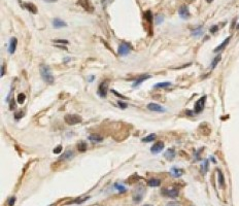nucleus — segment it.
<instances>
[{"label": "nucleus", "instance_id": "1", "mask_svg": "<svg viewBox=\"0 0 239 206\" xmlns=\"http://www.w3.org/2000/svg\"><path fill=\"white\" fill-rule=\"evenodd\" d=\"M39 70H40V75H41L42 79L45 81L47 83H53L55 81V77L53 76L52 71L49 69V66L45 65V64H41L39 66Z\"/></svg>", "mask_w": 239, "mask_h": 206}, {"label": "nucleus", "instance_id": "2", "mask_svg": "<svg viewBox=\"0 0 239 206\" xmlns=\"http://www.w3.org/2000/svg\"><path fill=\"white\" fill-rule=\"evenodd\" d=\"M64 120L66 124L71 126L81 123V117H79V115H66L64 117Z\"/></svg>", "mask_w": 239, "mask_h": 206}, {"label": "nucleus", "instance_id": "3", "mask_svg": "<svg viewBox=\"0 0 239 206\" xmlns=\"http://www.w3.org/2000/svg\"><path fill=\"white\" fill-rule=\"evenodd\" d=\"M108 85H109L108 81H102V83H100V86H99V88H98V92H97L100 97H106V96H107V92H108Z\"/></svg>", "mask_w": 239, "mask_h": 206}, {"label": "nucleus", "instance_id": "4", "mask_svg": "<svg viewBox=\"0 0 239 206\" xmlns=\"http://www.w3.org/2000/svg\"><path fill=\"white\" fill-rule=\"evenodd\" d=\"M205 100H206V96H203L197 102L195 103V107H194V112L195 113H200L201 111L204 109L205 106Z\"/></svg>", "mask_w": 239, "mask_h": 206}, {"label": "nucleus", "instance_id": "5", "mask_svg": "<svg viewBox=\"0 0 239 206\" xmlns=\"http://www.w3.org/2000/svg\"><path fill=\"white\" fill-rule=\"evenodd\" d=\"M131 51V47L128 43H125V42H122L120 45H118V55L120 56H126L128 55Z\"/></svg>", "mask_w": 239, "mask_h": 206}, {"label": "nucleus", "instance_id": "6", "mask_svg": "<svg viewBox=\"0 0 239 206\" xmlns=\"http://www.w3.org/2000/svg\"><path fill=\"white\" fill-rule=\"evenodd\" d=\"M162 194L166 197L176 198L178 196V194H179V192H178L177 189H175V188H173V189H164L162 191Z\"/></svg>", "mask_w": 239, "mask_h": 206}, {"label": "nucleus", "instance_id": "7", "mask_svg": "<svg viewBox=\"0 0 239 206\" xmlns=\"http://www.w3.org/2000/svg\"><path fill=\"white\" fill-rule=\"evenodd\" d=\"M143 194H144V190H143V188H138V189H136V191L134 192V194H133V201L136 202V203H139V202L142 200Z\"/></svg>", "mask_w": 239, "mask_h": 206}, {"label": "nucleus", "instance_id": "8", "mask_svg": "<svg viewBox=\"0 0 239 206\" xmlns=\"http://www.w3.org/2000/svg\"><path fill=\"white\" fill-rule=\"evenodd\" d=\"M148 108L150 111H154V112H163V111H165V108L162 107L159 104H157V103H150L148 105Z\"/></svg>", "mask_w": 239, "mask_h": 206}, {"label": "nucleus", "instance_id": "9", "mask_svg": "<svg viewBox=\"0 0 239 206\" xmlns=\"http://www.w3.org/2000/svg\"><path fill=\"white\" fill-rule=\"evenodd\" d=\"M163 148H164V143L162 141H159V142L155 143L153 146L150 147V152L153 154H159L160 152H162Z\"/></svg>", "mask_w": 239, "mask_h": 206}, {"label": "nucleus", "instance_id": "10", "mask_svg": "<svg viewBox=\"0 0 239 206\" xmlns=\"http://www.w3.org/2000/svg\"><path fill=\"white\" fill-rule=\"evenodd\" d=\"M178 12H179L180 18H182V19H188L190 17V12H189V8H188L187 5H181L179 7Z\"/></svg>", "mask_w": 239, "mask_h": 206}, {"label": "nucleus", "instance_id": "11", "mask_svg": "<svg viewBox=\"0 0 239 206\" xmlns=\"http://www.w3.org/2000/svg\"><path fill=\"white\" fill-rule=\"evenodd\" d=\"M17 45H18V39L16 37H12L9 41V47H8V52H9V54L12 55L15 53L16 49H17Z\"/></svg>", "mask_w": 239, "mask_h": 206}, {"label": "nucleus", "instance_id": "12", "mask_svg": "<svg viewBox=\"0 0 239 206\" xmlns=\"http://www.w3.org/2000/svg\"><path fill=\"white\" fill-rule=\"evenodd\" d=\"M21 5H22L24 8H26L27 10H29L30 12H32V14H36L37 12L36 6H35L33 3H21Z\"/></svg>", "mask_w": 239, "mask_h": 206}, {"label": "nucleus", "instance_id": "13", "mask_svg": "<svg viewBox=\"0 0 239 206\" xmlns=\"http://www.w3.org/2000/svg\"><path fill=\"white\" fill-rule=\"evenodd\" d=\"M53 26H54V28H56V29H59V28H62V27H66L67 24L64 22V21H62L61 19H55L54 21H53Z\"/></svg>", "mask_w": 239, "mask_h": 206}, {"label": "nucleus", "instance_id": "14", "mask_svg": "<svg viewBox=\"0 0 239 206\" xmlns=\"http://www.w3.org/2000/svg\"><path fill=\"white\" fill-rule=\"evenodd\" d=\"M230 39H231V36L227 37V38H226V39H225L224 41L222 42V43L219 44V47H215V53H219V52H221L222 49H224L225 47H226V45H228V43H229Z\"/></svg>", "mask_w": 239, "mask_h": 206}, {"label": "nucleus", "instance_id": "15", "mask_svg": "<svg viewBox=\"0 0 239 206\" xmlns=\"http://www.w3.org/2000/svg\"><path fill=\"white\" fill-rule=\"evenodd\" d=\"M164 157H165L168 161H172V160L174 159V157H175V150H173V148H169V150H167L165 152Z\"/></svg>", "mask_w": 239, "mask_h": 206}, {"label": "nucleus", "instance_id": "16", "mask_svg": "<svg viewBox=\"0 0 239 206\" xmlns=\"http://www.w3.org/2000/svg\"><path fill=\"white\" fill-rule=\"evenodd\" d=\"M73 157H74V152L70 150H67L66 152L61 156L60 160H71Z\"/></svg>", "mask_w": 239, "mask_h": 206}, {"label": "nucleus", "instance_id": "17", "mask_svg": "<svg viewBox=\"0 0 239 206\" xmlns=\"http://www.w3.org/2000/svg\"><path fill=\"white\" fill-rule=\"evenodd\" d=\"M150 79V75H143V76H140L139 79H135V81L133 83L132 87H133V88H135L136 86H139V85H140L141 83H143V81H146V79Z\"/></svg>", "mask_w": 239, "mask_h": 206}, {"label": "nucleus", "instance_id": "18", "mask_svg": "<svg viewBox=\"0 0 239 206\" xmlns=\"http://www.w3.org/2000/svg\"><path fill=\"white\" fill-rule=\"evenodd\" d=\"M89 139L91 140V141H93V142H101L102 140H103V137L100 136V135L92 134V135H90L89 136Z\"/></svg>", "mask_w": 239, "mask_h": 206}, {"label": "nucleus", "instance_id": "19", "mask_svg": "<svg viewBox=\"0 0 239 206\" xmlns=\"http://www.w3.org/2000/svg\"><path fill=\"white\" fill-rule=\"evenodd\" d=\"M148 186H159L161 184V180L157 178H152L148 180Z\"/></svg>", "mask_w": 239, "mask_h": 206}, {"label": "nucleus", "instance_id": "20", "mask_svg": "<svg viewBox=\"0 0 239 206\" xmlns=\"http://www.w3.org/2000/svg\"><path fill=\"white\" fill-rule=\"evenodd\" d=\"M171 86V83H156L154 88L155 89H164V88H168V87Z\"/></svg>", "mask_w": 239, "mask_h": 206}, {"label": "nucleus", "instance_id": "21", "mask_svg": "<svg viewBox=\"0 0 239 206\" xmlns=\"http://www.w3.org/2000/svg\"><path fill=\"white\" fill-rule=\"evenodd\" d=\"M155 139H156V134H150V135H148L146 138H143L142 141L143 142H152V141H154Z\"/></svg>", "mask_w": 239, "mask_h": 206}, {"label": "nucleus", "instance_id": "22", "mask_svg": "<svg viewBox=\"0 0 239 206\" xmlns=\"http://www.w3.org/2000/svg\"><path fill=\"white\" fill-rule=\"evenodd\" d=\"M171 174L175 177H178L182 174V171L180 169H177V168H172V169H171Z\"/></svg>", "mask_w": 239, "mask_h": 206}, {"label": "nucleus", "instance_id": "23", "mask_svg": "<svg viewBox=\"0 0 239 206\" xmlns=\"http://www.w3.org/2000/svg\"><path fill=\"white\" fill-rule=\"evenodd\" d=\"M217 173H219V186H225V180H224V175H223L222 171H217Z\"/></svg>", "mask_w": 239, "mask_h": 206}, {"label": "nucleus", "instance_id": "24", "mask_svg": "<svg viewBox=\"0 0 239 206\" xmlns=\"http://www.w3.org/2000/svg\"><path fill=\"white\" fill-rule=\"evenodd\" d=\"M221 58H222L221 56H217V57L215 58V59H213V61H212V63H211V66H210V67H211V69H213L215 66H217V63H219V62L221 61Z\"/></svg>", "mask_w": 239, "mask_h": 206}, {"label": "nucleus", "instance_id": "25", "mask_svg": "<svg viewBox=\"0 0 239 206\" xmlns=\"http://www.w3.org/2000/svg\"><path fill=\"white\" fill-rule=\"evenodd\" d=\"M202 32H203L202 27H198L197 29H195L194 31L192 32V35H194V36H199V35L202 34Z\"/></svg>", "mask_w": 239, "mask_h": 206}, {"label": "nucleus", "instance_id": "26", "mask_svg": "<svg viewBox=\"0 0 239 206\" xmlns=\"http://www.w3.org/2000/svg\"><path fill=\"white\" fill-rule=\"evenodd\" d=\"M114 188H116L118 192H121V193H125L126 192V188L124 186H122V184H114Z\"/></svg>", "mask_w": 239, "mask_h": 206}, {"label": "nucleus", "instance_id": "27", "mask_svg": "<svg viewBox=\"0 0 239 206\" xmlns=\"http://www.w3.org/2000/svg\"><path fill=\"white\" fill-rule=\"evenodd\" d=\"M79 4L84 8H86L87 10L89 9V2H88V0H79Z\"/></svg>", "mask_w": 239, "mask_h": 206}, {"label": "nucleus", "instance_id": "28", "mask_svg": "<svg viewBox=\"0 0 239 206\" xmlns=\"http://www.w3.org/2000/svg\"><path fill=\"white\" fill-rule=\"evenodd\" d=\"M26 100V96H25V94H19L18 95V102L20 103V104H22V103H24V101Z\"/></svg>", "mask_w": 239, "mask_h": 206}, {"label": "nucleus", "instance_id": "29", "mask_svg": "<svg viewBox=\"0 0 239 206\" xmlns=\"http://www.w3.org/2000/svg\"><path fill=\"white\" fill-rule=\"evenodd\" d=\"M163 20H164V17H163L162 15H158V16H156V18H155V22H156V24H157V25L161 24V23L163 22Z\"/></svg>", "mask_w": 239, "mask_h": 206}, {"label": "nucleus", "instance_id": "30", "mask_svg": "<svg viewBox=\"0 0 239 206\" xmlns=\"http://www.w3.org/2000/svg\"><path fill=\"white\" fill-rule=\"evenodd\" d=\"M87 150V144L85 142H81L79 144V152H85Z\"/></svg>", "mask_w": 239, "mask_h": 206}, {"label": "nucleus", "instance_id": "31", "mask_svg": "<svg viewBox=\"0 0 239 206\" xmlns=\"http://www.w3.org/2000/svg\"><path fill=\"white\" fill-rule=\"evenodd\" d=\"M207 169H208V161L205 160L204 163H203V165H202V172L203 173H206Z\"/></svg>", "mask_w": 239, "mask_h": 206}, {"label": "nucleus", "instance_id": "32", "mask_svg": "<svg viewBox=\"0 0 239 206\" xmlns=\"http://www.w3.org/2000/svg\"><path fill=\"white\" fill-rule=\"evenodd\" d=\"M144 17H146V19L148 21V22H152V20H153V16H152V12H150V10L146 12V15H144Z\"/></svg>", "mask_w": 239, "mask_h": 206}, {"label": "nucleus", "instance_id": "33", "mask_svg": "<svg viewBox=\"0 0 239 206\" xmlns=\"http://www.w3.org/2000/svg\"><path fill=\"white\" fill-rule=\"evenodd\" d=\"M62 150V146L61 145H58L56 148H54V154H60Z\"/></svg>", "mask_w": 239, "mask_h": 206}, {"label": "nucleus", "instance_id": "34", "mask_svg": "<svg viewBox=\"0 0 239 206\" xmlns=\"http://www.w3.org/2000/svg\"><path fill=\"white\" fill-rule=\"evenodd\" d=\"M166 206H180V204L178 203V202H169V203H167V205Z\"/></svg>", "mask_w": 239, "mask_h": 206}, {"label": "nucleus", "instance_id": "35", "mask_svg": "<svg viewBox=\"0 0 239 206\" xmlns=\"http://www.w3.org/2000/svg\"><path fill=\"white\" fill-rule=\"evenodd\" d=\"M15 201H16V198L15 197H12V198L9 199V202H8V206H14Z\"/></svg>", "mask_w": 239, "mask_h": 206}, {"label": "nucleus", "instance_id": "36", "mask_svg": "<svg viewBox=\"0 0 239 206\" xmlns=\"http://www.w3.org/2000/svg\"><path fill=\"white\" fill-rule=\"evenodd\" d=\"M118 106H120V107L121 108H127V104H126V103H124V102H121V101H118Z\"/></svg>", "mask_w": 239, "mask_h": 206}, {"label": "nucleus", "instance_id": "37", "mask_svg": "<svg viewBox=\"0 0 239 206\" xmlns=\"http://www.w3.org/2000/svg\"><path fill=\"white\" fill-rule=\"evenodd\" d=\"M217 25H215V26H212L211 28H210V32H211V33H215V32H217Z\"/></svg>", "mask_w": 239, "mask_h": 206}, {"label": "nucleus", "instance_id": "38", "mask_svg": "<svg viewBox=\"0 0 239 206\" xmlns=\"http://www.w3.org/2000/svg\"><path fill=\"white\" fill-rule=\"evenodd\" d=\"M55 42H56V43H65V44L68 43V41H67V40H62V39L55 40Z\"/></svg>", "mask_w": 239, "mask_h": 206}, {"label": "nucleus", "instance_id": "39", "mask_svg": "<svg viewBox=\"0 0 239 206\" xmlns=\"http://www.w3.org/2000/svg\"><path fill=\"white\" fill-rule=\"evenodd\" d=\"M112 93H114V94H116V96H118V97H121V98H124V99H125V98H126L125 96H123V95H121V94H118V92H116V91H114H114H112Z\"/></svg>", "mask_w": 239, "mask_h": 206}, {"label": "nucleus", "instance_id": "40", "mask_svg": "<svg viewBox=\"0 0 239 206\" xmlns=\"http://www.w3.org/2000/svg\"><path fill=\"white\" fill-rule=\"evenodd\" d=\"M23 115H24V113H22V111H21V113H20V115H15L16 120H19V119H20V118H22Z\"/></svg>", "mask_w": 239, "mask_h": 206}, {"label": "nucleus", "instance_id": "41", "mask_svg": "<svg viewBox=\"0 0 239 206\" xmlns=\"http://www.w3.org/2000/svg\"><path fill=\"white\" fill-rule=\"evenodd\" d=\"M4 75V66H1V76H3Z\"/></svg>", "mask_w": 239, "mask_h": 206}, {"label": "nucleus", "instance_id": "42", "mask_svg": "<svg viewBox=\"0 0 239 206\" xmlns=\"http://www.w3.org/2000/svg\"><path fill=\"white\" fill-rule=\"evenodd\" d=\"M93 79H94V76H90V77H89V81H93Z\"/></svg>", "mask_w": 239, "mask_h": 206}, {"label": "nucleus", "instance_id": "43", "mask_svg": "<svg viewBox=\"0 0 239 206\" xmlns=\"http://www.w3.org/2000/svg\"><path fill=\"white\" fill-rule=\"evenodd\" d=\"M142 206H154V205H152V204H144V205H142Z\"/></svg>", "mask_w": 239, "mask_h": 206}, {"label": "nucleus", "instance_id": "44", "mask_svg": "<svg viewBox=\"0 0 239 206\" xmlns=\"http://www.w3.org/2000/svg\"><path fill=\"white\" fill-rule=\"evenodd\" d=\"M206 1H207V2H209V3H210L211 1H213V0H206Z\"/></svg>", "mask_w": 239, "mask_h": 206}, {"label": "nucleus", "instance_id": "45", "mask_svg": "<svg viewBox=\"0 0 239 206\" xmlns=\"http://www.w3.org/2000/svg\"><path fill=\"white\" fill-rule=\"evenodd\" d=\"M237 28H238V29H239V24H238V26H237Z\"/></svg>", "mask_w": 239, "mask_h": 206}]
</instances>
